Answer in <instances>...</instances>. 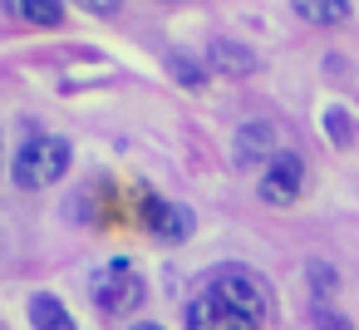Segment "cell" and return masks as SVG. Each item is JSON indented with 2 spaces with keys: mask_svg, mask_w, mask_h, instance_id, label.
I'll return each instance as SVG.
<instances>
[{
  "mask_svg": "<svg viewBox=\"0 0 359 330\" xmlns=\"http://www.w3.org/2000/svg\"><path fill=\"white\" fill-rule=\"evenodd\" d=\"M271 315V301L261 281L241 266L212 271V281L187 301V330H261Z\"/></svg>",
  "mask_w": 359,
  "mask_h": 330,
  "instance_id": "6da1fadb",
  "label": "cell"
},
{
  "mask_svg": "<svg viewBox=\"0 0 359 330\" xmlns=\"http://www.w3.org/2000/svg\"><path fill=\"white\" fill-rule=\"evenodd\" d=\"M74 163V143L60 138V133H30L15 158H11V183L20 192H40V187H55Z\"/></svg>",
  "mask_w": 359,
  "mask_h": 330,
  "instance_id": "7a4b0ae2",
  "label": "cell"
},
{
  "mask_svg": "<svg viewBox=\"0 0 359 330\" xmlns=\"http://www.w3.org/2000/svg\"><path fill=\"white\" fill-rule=\"evenodd\" d=\"M89 296H94V305L104 315H133L143 305L148 286H143V276H138V266L128 256H114L89 276Z\"/></svg>",
  "mask_w": 359,
  "mask_h": 330,
  "instance_id": "3957f363",
  "label": "cell"
},
{
  "mask_svg": "<svg viewBox=\"0 0 359 330\" xmlns=\"http://www.w3.org/2000/svg\"><path fill=\"white\" fill-rule=\"evenodd\" d=\"M300 183H305V158L295 148H280L261 173V202L266 207H290L300 197Z\"/></svg>",
  "mask_w": 359,
  "mask_h": 330,
  "instance_id": "277c9868",
  "label": "cell"
},
{
  "mask_svg": "<svg viewBox=\"0 0 359 330\" xmlns=\"http://www.w3.org/2000/svg\"><path fill=\"white\" fill-rule=\"evenodd\" d=\"M280 153V128L271 119H246L231 138V163L236 168H256V163H271Z\"/></svg>",
  "mask_w": 359,
  "mask_h": 330,
  "instance_id": "5b68a950",
  "label": "cell"
},
{
  "mask_svg": "<svg viewBox=\"0 0 359 330\" xmlns=\"http://www.w3.org/2000/svg\"><path fill=\"white\" fill-rule=\"evenodd\" d=\"M143 227H148L158 242H187L192 227H197V217H192L182 202H172V197L143 192Z\"/></svg>",
  "mask_w": 359,
  "mask_h": 330,
  "instance_id": "8992f818",
  "label": "cell"
},
{
  "mask_svg": "<svg viewBox=\"0 0 359 330\" xmlns=\"http://www.w3.org/2000/svg\"><path fill=\"white\" fill-rule=\"evenodd\" d=\"M207 70L241 79V74H256L261 60H256V50H246L241 40H212V45H207Z\"/></svg>",
  "mask_w": 359,
  "mask_h": 330,
  "instance_id": "52a82bcc",
  "label": "cell"
},
{
  "mask_svg": "<svg viewBox=\"0 0 359 330\" xmlns=\"http://www.w3.org/2000/svg\"><path fill=\"white\" fill-rule=\"evenodd\" d=\"M30 325L35 330H79V320L69 315V305L50 291H35L30 296Z\"/></svg>",
  "mask_w": 359,
  "mask_h": 330,
  "instance_id": "ba28073f",
  "label": "cell"
},
{
  "mask_svg": "<svg viewBox=\"0 0 359 330\" xmlns=\"http://www.w3.org/2000/svg\"><path fill=\"white\" fill-rule=\"evenodd\" d=\"M290 11H295L305 25L325 30V25H344V20L354 15V0H290Z\"/></svg>",
  "mask_w": 359,
  "mask_h": 330,
  "instance_id": "9c48e42d",
  "label": "cell"
},
{
  "mask_svg": "<svg viewBox=\"0 0 359 330\" xmlns=\"http://www.w3.org/2000/svg\"><path fill=\"white\" fill-rule=\"evenodd\" d=\"M15 20H25V25H45V30H55L60 20H65V0H0Z\"/></svg>",
  "mask_w": 359,
  "mask_h": 330,
  "instance_id": "30bf717a",
  "label": "cell"
},
{
  "mask_svg": "<svg viewBox=\"0 0 359 330\" xmlns=\"http://www.w3.org/2000/svg\"><path fill=\"white\" fill-rule=\"evenodd\" d=\"M168 70H172V79H177V84H187V89L207 84V65H197V60H192V55H182V50H168Z\"/></svg>",
  "mask_w": 359,
  "mask_h": 330,
  "instance_id": "8fae6325",
  "label": "cell"
},
{
  "mask_svg": "<svg viewBox=\"0 0 359 330\" xmlns=\"http://www.w3.org/2000/svg\"><path fill=\"white\" fill-rule=\"evenodd\" d=\"M310 291H320V296H334V271H330L325 261H320V266L310 261Z\"/></svg>",
  "mask_w": 359,
  "mask_h": 330,
  "instance_id": "7c38bea8",
  "label": "cell"
},
{
  "mask_svg": "<svg viewBox=\"0 0 359 330\" xmlns=\"http://www.w3.org/2000/svg\"><path fill=\"white\" fill-rule=\"evenodd\" d=\"M79 6H84L89 15H114V11L123 6V0H79Z\"/></svg>",
  "mask_w": 359,
  "mask_h": 330,
  "instance_id": "4fadbf2b",
  "label": "cell"
},
{
  "mask_svg": "<svg viewBox=\"0 0 359 330\" xmlns=\"http://www.w3.org/2000/svg\"><path fill=\"white\" fill-rule=\"evenodd\" d=\"M320 325H325V330H344V325L334 320V310H320Z\"/></svg>",
  "mask_w": 359,
  "mask_h": 330,
  "instance_id": "5bb4252c",
  "label": "cell"
},
{
  "mask_svg": "<svg viewBox=\"0 0 359 330\" xmlns=\"http://www.w3.org/2000/svg\"><path fill=\"white\" fill-rule=\"evenodd\" d=\"M133 330H163V325H153V320H143V325H133Z\"/></svg>",
  "mask_w": 359,
  "mask_h": 330,
  "instance_id": "9a60e30c",
  "label": "cell"
},
{
  "mask_svg": "<svg viewBox=\"0 0 359 330\" xmlns=\"http://www.w3.org/2000/svg\"><path fill=\"white\" fill-rule=\"evenodd\" d=\"M163 6H177V0H163Z\"/></svg>",
  "mask_w": 359,
  "mask_h": 330,
  "instance_id": "2e32d148",
  "label": "cell"
},
{
  "mask_svg": "<svg viewBox=\"0 0 359 330\" xmlns=\"http://www.w3.org/2000/svg\"><path fill=\"white\" fill-rule=\"evenodd\" d=\"M0 330H6V325H0Z\"/></svg>",
  "mask_w": 359,
  "mask_h": 330,
  "instance_id": "e0dca14e",
  "label": "cell"
}]
</instances>
